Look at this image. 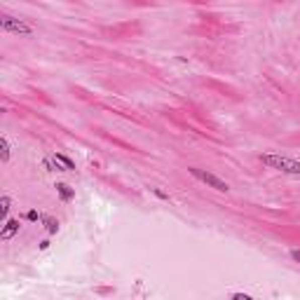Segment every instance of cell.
<instances>
[{
    "label": "cell",
    "instance_id": "6da1fadb",
    "mask_svg": "<svg viewBox=\"0 0 300 300\" xmlns=\"http://www.w3.org/2000/svg\"><path fill=\"white\" fill-rule=\"evenodd\" d=\"M260 164H265L267 169H274L279 174H288V176H300V162L293 157L286 155H274V153H265L258 157Z\"/></svg>",
    "mask_w": 300,
    "mask_h": 300
},
{
    "label": "cell",
    "instance_id": "7a4b0ae2",
    "mask_svg": "<svg viewBox=\"0 0 300 300\" xmlns=\"http://www.w3.org/2000/svg\"><path fill=\"white\" fill-rule=\"evenodd\" d=\"M0 28L10 35H19V38H33L35 35V28L24 19H17L12 14H3L0 17Z\"/></svg>",
    "mask_w": 300,
    "mask_h": 300
},
{
    "label": "cell",
    "instance_id": "3957f363",
    "mask_svg": "<svg viewBox=\"0 0 300 300\" xmlns=\"http://www.w3.org/2000/svg\"><path fill=\"white\" fill-rule=\"evenodd\" d=\"M188 174H190L192 178H197L199 183H204L206 188H211V190H216V192H230V185L225 183L223 178L216 176V174H211V171L199 169V167H190V169H188Z\"/></svg>",
    "mask_w": 300,
    "mask_h": 300
},
{
    "label": "cell",
    "instance_id": "277c9868",
    "mask_svg": "<svg viewBox=\"0 0 300 300\" xmlns=\"http://www.w3.org/2000/svg\"><path fill=\"white\" fill-rule=\"evenodd\" d=\"M19 230H21L19 220H17V218H7L5 223H3V230H0V239H3V242H10L14 235H19Z\"/></svg>",
    "mask_w": 300,
    "mask_h": 300
},
{
    "label": "cell",
    "instance_id": "5b68a950",
    "mask_svg": "<svg viewBox=\"0 0 300 300\" xmlns=\"http://www.w3.org/2000/svg\"><path fill=\"white\" fill-rule=\"evenodd\" d=\"M54 188H56V195H59L61 202H70V199H75V190L68 183H56Z\"/></svg>",
    "mask_w": 300,
    "mask_h": 300
},
{
    "label": "cell",
    "instance_id": "8992f818",
    "mask_svg": "<svg viewBox=\"0 0 300 300\" xmlns=\"http://www.w3.org/2000/svg\"><path fill=\"white\" fill-rule=\"evenodd\" d=\"M12 157V145H10V138L7 136H0V162L7 164Z\"/></svg>",
    "mask_w": 300,
    "mask_h": 300
},
{
    "label": "cell",
    "instance_id": "52a82bcc",
    "mask_svg": "<svg viewBox=\"0 0 300 300\" xmlns=\"http://www.w3.org/2000/svg\"><path fill=\"white\" fill-rule=\"evenodd\" d=\"M52 157H54L56 162L61 164V169H63V171H75V162L70 160L68 155H63V153H54Z\"/></svg>",
    "mask_w": 300,
    "mask_h": 300
},
{
    "label": "cell",
    "instance_id": "ba28073f",
    "mask_svg": "<svg viewBox=\"0 0 300 300\" xmlns=\"http://www.w3.org/2000/svg\"><path fill=\"white\" fill-rule=\"evenodd\" d=\"M10 209H12V197L3 195V199H0V218H3V223L10 218Z\"/></svg>",
    "mask_w": 300,
    "mask_h": 300
},
{
    "label": "cell",
    "instance_id": "9c48e42d",
    "mask_svg": "<svg viewBox=\"0 0 300 300\" xmlns=\"http://www.w3.org/2000/svg\"><path fill=\"white\" fill-rule=\"evenodd\" d=\"M40 223L45 225V230H47L49 235H56V232H59V220L52 218V216H42Z\"/></svg>",
    "mask_w": 300,
    "mask_h": 300
},
{
    "label": "cell",
    "instance_id": "30bf717a",
    "mask_svg": "<svg viewBox=\"0 0 300 300\" xmlns=\"http://www.w3.org/2000/svg\"><path fill=\"white\" fill-rule=\"evenodd\" d=\"M42 167H45L47 171H63V169H61V164L56 162L54 157H45V160H42Z\"/></svg>",
    "mask_w": 300,
    "mask_h": 300
},
{
    "label": "cell",
    "instance_id": "8fae6325",
    "mask_svg": "<svg viewBox=\"0 0 300 300\" xmlns=\"http://www.w3.org/2000/svg\"><path fill=\"white\" fill-rule=\"evenodd\" d=\"M26 220H42V213L40 211H35V209H31V211H26Z\"/></svg>",
    "mask_w": 300,
    "mask_h": 300
},
{
    "label": "cell",
    "instance_id": "7c38bea8",
    "mask_svg": "<svg viewBox=\"0 0 300 300\" xmlns=\"http://www.w3.org/2000/svg\"><path fill=\"white\" fill-rule=\"evenodd\" d=\"M153 195H155L157 199H169V195H167L164 190H160V188H153Z\"/></svg>",
    "mask_w": 300,
    "mask_h": 300
},
{
    "label": "cell",
    "instance_id": "4fadbf2b",
    "mask_svg": "<svg viewBox=\"0 0 300 300\" xmlns=\"http://www.w3.org/2000/svg\"><path fill=\"white\" fill-rule=\"evenodd\" d=\"M232 298H235V300H251V295L242 293V291H235V293H232Z\"/></svg>",
    "mask_w": 300,
    "mask_h": 300
},
{
    "label": "cell",
    "instance_id": "5bb4252c",
    "mask_svg": "<svg viewBox=\"0 0 300 300\" xmlns=\"http://www.w3.org/2000/svg\"><path fill=\"white\" fill-rule=\"evenodd\" d=\"M291 258H293L295 263H300V249H291Z\"/></svg>",
    "mask_w": 300,
    "mask_h": 300
},
{
    "label": "cell",
    "instance_id": "9a60e30c",
    "mask_svg": "<svg viewBox=\"0 0 300 300\" xmlns=\"http://www.w3.org/2000/svg\"><path fill=\"white\" fill-rule=\"evenodd\" d=\"M49 244H52L49 239H42V242H40V251H47V249H49Z\"/></svg>",
    "mask_w": 300,
    "mask_h": 300
}]
</instances>
